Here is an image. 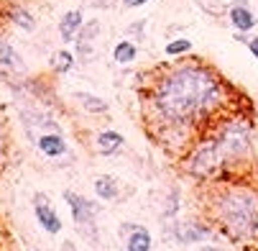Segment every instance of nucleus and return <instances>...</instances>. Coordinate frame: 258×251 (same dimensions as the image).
Instances as JSON below:
<instances>
[{"instance_id": "412c9836", "label": "nucleus", "mask_w": 258, "mask_h": 251, "mask_svg": "<svg viewBox=\"0 0 258 251\" xmlns=\"http://www.w3.org/2000/svg\"><path fill=\"white\" fill-rule=\"evenodd\" d=\"M205 251H217V248H205Z\"/></svg>"}, {"instance_id": "6e6552de", "label": "nucleus", "mask_w": 258, "mask_h": 251, "mask_svg": "<svg viewBox=\"0 0 258 251\" xmlns=\"http://www.w3.org/2000/svg\"><path fill=\"white\" fill-rule=\"evenodd\" d=\"M39 149L46 154V157H61L67 152V143L59 133H41L39 136Z\"/></svg>"}, {"instance_id": "9b49d317", "label": "nucleus", "mask_w": 258, "mask_h": 251, "mask_svg": "<svg viewBox=\"0 0 258 251\" xmlns=\"http://www.w3.org/2000/svg\"><path fill=\"white\" fill-rule=\"evenodd\" d=\"M95 190L102 200H113L118 197V185H115V179L113 177H100L97 182H95Z\"/></svg>"}, {"instance_id": "423d86ee", "label": "nucleus", "mask_w": 258, "mask_h": 251, "mask_svg": "<svg viewBox=\"0 0 258 251\" xmlns=\"http://www.w3.org/2000/svg\"><path fill=\"white\" fill-rule=\"evenodd\" d=\"M120 231L131 233L128 241H125V248L128 251H149L151 248V233L146 231V228H141V226H123Z\"/></svg>"}, {"instance_id": "4468645a", "label": "nucleus", "mask_w": 258, "mask_h": 251, "mask_svg": "<svg viewBox=\"0 0 258 251\" xmlns=\"http://www.w3.org/2000/svg\"><path fill=\"white\" fill-rule=\"evenodd\" d=\"M113 57H115V62H118V64H128V62H133V59H136V46H133L131 41H120V44L115 46Z\"/></svg>"}, {"instance_id": "7ed1b4c3", "label": "nucleus", "mask_w": 258, "mask_h": 251, "mask_svg": "<svg viewBox=\"0 0 258 251\" xmlns=\"http://www.w3.org/2000/svg\"><path fill=\"white\" fill-rule=\"evenodd\" d=\"M248 146H250V128L243 121H230L215 141H210V149L215 152L217 164L240 162L248 154Z\"/></svg>"}, {"instance_id": "f8f14e48", "label": "nucleus", "mask_w": 258, "mask_h": 251, "mask_svg": "<svg viewBox=\"0 0 258 251\" xmlns=\"http://www.w3.org/2000/svg\"><path fill=\"white\" fill-rule=\"evenodd\" d=\"M0 62H3V64H8L11 69H23V62H21V57L16 54V49H13L8 41H0Z\"/></svg>"}, {"instance_id": "0eeeda50", "label": "nucleus", "mask_w": 258, "mask_h": 251, "mask_svg": "<svg viewBox=\"0 0 258 251\" xmlns=\"http://www.w3.org/2000/svg\"><path fill=\"white\" fill-rule=\"evenodd\" d=\"M230 23L238 31H250L255 26V16L250 13V8L245 6V0H238V3L230 8Z\"/></svg>"}, {"instance_id": "9d476101", "label": "nucleus", "mask_w": 258, "mask_h": 251, "mask_svg": "<svg viewBox=\"0 0 258 251\" xmlns=\"http://www.w3.org/2000/svg\"><path fill=\"white\" fill-rule=\"evenodd\" d=\"M123 146V136L115 133V131H102L97 136V152L100 154H113Z\"/></svg>"}, {"instance_id": "20e7f679", "label": "nucleus", "mask_w": 258, "mask_h": 251, "mask_svg": "<svg viewBox=\"0 0 258 251\" xmlns=\"http://www.w3.org/2000/svg\"><path fill=\"white\" fill-rule=\"evenodd\" d=\"M64 200L69 203V208H72V215H75V223L82 228V226H90L92 221H95V215H97V205L95 203H90V200H85V197H80V195H75V192H64Z\"/></svg>"}, {"instance_id": "dca6fc26", "label": "nucleus", "mask_w": 258, "mask_h": 251, "mask_svg": "<svg viewBox=\"0 0 258 251\" xmlns=\"http://www.w3.org/2000/svg\"><path fill=\"white\" fill-rule=\"evenodd\" d=\"M192 49V41L189 39H176L171 44H166V54L169 57H176V54H187Z\"/></svg>"}, {"instance_id": "f03ea898", "label": "nucleus", "mask_w": 258, "mask_h": 251, "mask_svg": "<svg viewBox=\"0 0 258 251\" xmlns=\"http://www.w3.org/2000/svg\"><path fill=\"white\" fill-rule=\"evenodd\" d=\"M220 221L223 226L240 236V238H250L258 236V195L248 187H235L228 190L220 200Z\"/></svg>"}, {"instance_id": "aec40b11", "label": "nucleus", "mask_w": 258, "mask_h": 251, "mask_svg": "<svg viewBox=\"0 0 258 251\" xmlns=\"http://www.w3.org/2000/svg\"><path fill=\"white\" fill-rule=\"evenodd\" d=\"M248 49H250V52H253V57L258 59V39H250V41H248Z\"/></svg>"}, {"instance_id": "2eb2a0df", "label": "nucleus", "mask_w": 258, "mask_h": 251, "mask_svg": "<svg viewBox=\"0 0 258 251\" xmlns=\"http://www.w3.org/2000/svg\"><path fill=\"white\" fill-rule=\"evenodd\" d=\"M205 228H192V223H187L184 228H179V238L184 241V243H195V241H200V238H205Z\"/></svg>"}, {"instance_id": "f3484780", "label": "nucleus", "mask_w": 258, "mask_h": 251, "mask_svg": "<svg viewBox=\"0 0 258 251\" xmlns=\"http://www.w3.org/2000/svg\"><path fill=\"white\" fill-rule=\"evenodd\" d=\"M11 18H13V23H18L23 31H33V18H31L23 8H16V11L11 13Z\"/></svg>"}, {"instance_id": "ddd939ff", "label": "nucleus", "mask_w": 258, "mask_h": 251, "mask_svg": "<svg viewBox=\"0 0 258 251\" xmlns=\"http://www.w3.org/2000/svg\"><path fill=\"white\" fill-rule=\"evenodd\" d=\"M77 100L82 103V108H85V111H90V113H105L107 111V103L100 100V97H95V95H90V92H80Z\"/></svg>"}, {"instance_id": "6ab92c4d", "label": "nucleus", "mask_w": 258, "mask_h": 251, "mask_svg": "<svg viewBox=\"0 0 258 251\" xmlns=\"http://www.w3.org/2000/svg\"><path fill=\"white\" fill-rule=\"evenodd\" d=\"M123 3H125L128 8H138V6H143V3H149V0H123Z\"/></svg>"}, {"instance_id": "39448f33", "label": "nucleus", "mask_w": 258, "mask_h": 251, "mask_svg": "<svg viewBox=\"0 0 258 251\" xmlns=\"http://www.w3.org/2000/svg\"><path fill=\"white\" fill-rule=\"evenodd\" d=\"M33 203H36V218H39L41 228L49 231V233H59L61 231V221H59V215L49 208V200L44 195H36Z\"/></svg>"}, {"instance_id": "f257e3e1", "label": "nucleus", "mask_w": 258, "mask_h": 251, "mask_svg": "<svg viewBox=\"0 0 258 251\" xmlns=\"http://www.w3.org/2000/svg\"><path fill=\"white\" fill-rule=\"evenodd\" d=\"M154 100L164 118L176 123H192L220 105L223 87L207 67H179L161 77Z\"/></svg>"}, {"instance_id": "1a4fd4ad", "label": "nucleus", "mask_w": 258, "mask_h": 251, "mask_svg": "<svg viewBox=\"0 0 258 251\" xmlns=\"http://www.w3.org/2000/svg\"><path fill=\"white\" fill-rule=\"evenodd\" d=\"M82 28V11H69L61 23H59V31H61V39L64 41H72L75 39V33Z\"/></svg>"}, {"instance_id": "a211bd4d", "label": "nucleus", "mask_w": 258, "mask_h": 251, "mask_svg": "<svg viewBox=\"0 0 258 251\" xmlns=\"http://www.w3.org/2000/svg\"><path fill=\"white\" fill-rule=\"evenodd\" d=\"M69 67H72V54L69 52H59L56 54V69L59 72H67Z\"/></svg>"}]
</instances>
